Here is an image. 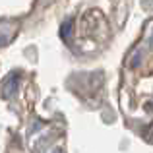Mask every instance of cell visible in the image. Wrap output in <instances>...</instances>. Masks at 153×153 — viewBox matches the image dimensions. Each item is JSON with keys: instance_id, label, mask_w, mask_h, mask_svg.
Instances as JSON below:
<instances>
[{"instance_id": "1", "label": "cell", "mask_w": 153, "mask_h": 153, "mask_svg": "<svg viewBox=\"0 0 153 153\" xmlns=\"http://www.w3.org/2000/svg\"><path fill=\"white\" fill-rule=\"evenodd\" d=\"M18 83H19V76L18 74H10L6 78V82L2 83V95L6 99H10L12 95L18 91Z\"/></svg>"}, {"instance_id": "2", "label": "cell", "mask_w": 153, "mask_h": 153, "mask_svg": "<svg viewBox=\"0 0 153 153\" xmlns=\"http://www.w3.org/2000/svg\"><path fill=\"white\" fill-rule=\"evenodd\" d=\"M72 19H66V23H62V29H60V35L64 39H70V33H72Z\"/></svg>"}, {"instance_id": "3", "label": "cell", "mask_w": 153, "mask_h": 153, "mask_svg": "<svg viewBox=\"0 0 153 153\" xmlns=\"http://www.w3.org/2000/svg\"><path fill=\"white\" fill-rule=\"evenodd\" d=\"M140 58H142V52H136V56H134V60H132V64H130V66H132V68H138Z\"/></svg>"}, {"instance_id": "4", "label": "cell", "mask_w": 153, "mask_h": 153, "mask_svg": "<svg viewBox=\"0 0 153 153\" xmlns=\"http://www.w3.org/2000/svg\"><path fill=\"white\" fill-rule=\"evenodd\" d=\"M8 43V37H2V35H0V47H4Z\"/></svg>"}, {"instance_id": "5", "label": "cell", "mask_w": 153, "mask_h": 153, "mask_svg": "<svg viewBox=\"0 0 153 153\" xmlns=\"http://www.w3.org/2000/svg\"><path fill=\"white\" fill-rule=\"evenodd\" d=\"M147 138H149V142H153V126H151V134H147Z\"/></svg>"}, {"instance_id": "6", "label": "cell", "mask_w": 153, "mask_h": 153, "mask_svg": "<svg viewBox=\"0 0 153 153\" xmlns=\"http://www.w3.org/2000/svg\"><path fill=\"white\" fill-rule=\"evenodd\" d=\"M147 107H149V108H153V103H151V105H147Z\"/></svg>"}]
</instances>
